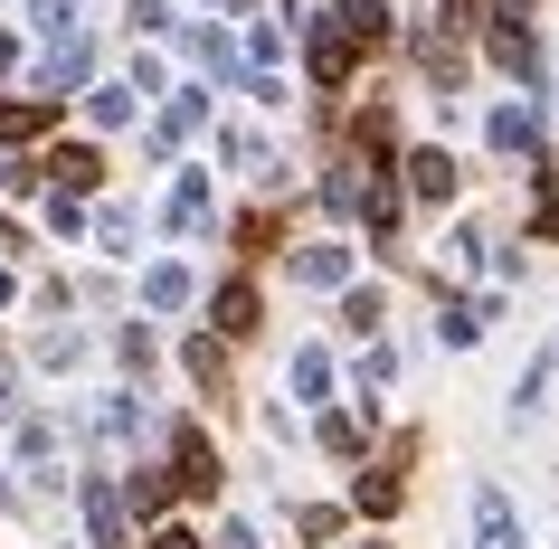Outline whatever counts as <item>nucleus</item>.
I'll use <instances>...</instances> for the list:
<instances>
[{"mask_svg": "<svg viewBox=\"0 0 559 549\" xmlns=\"http://www.w3.org/2000/svg\"><path fill=\"white\" fill-rule=\"evenodd\" d=\"M180 484H190V492H218V455H209V435H190V427H180Z\"/></svg>", "mask_w": 559, "mask_h": 549, "instance_id": "8", "label": "nucleus"}, {"mask_svg": "<svg viewBox=\"0 0 559 549\" xmlns=\"http://www.w3.org/2000/svg\"><path fill=\"white\" fill-rule=\"evenodd\" d=\"M484 133H493V152H531V115H522V105H502Z\"/></svg>", "mask_w": 559, "mask_h": 549, "instance_id": "13", "label": "nucleus"}, {"mask_svg": "<svg viewBox=\"0 0 559 549\" xmlns=\"http://www.w3.org/2000/svg\"><path fill=\"white\" fill-rule=\"evenodd\" d=\"M95 123H133V86H95Z\"/></svg>", "mask_w": 559, "mask_h": 549, "instance_id": "20", "label": "nucleus"}, {"mask_svg": "<svg viewBox=\"0 0 559 549\" xmlns=\"http://www.w3.org/2000/svg\"><path fill=\"white\" fill-rule=\"evenodd\" d=\"M332 29L352 38V48H380V38H389V10H380V0H342V10H332Z\"/></svg>", "mask_w": 559, "mask_h": 549, "instance_id": "3", "label": "nucleus"}, {"mask_svg": "<svg viewBox=\"0 0 559 549\" xmlns=\"http://www.w3.org/2000/svg\"><path fill=\"white\" fill-rule=\"evenodd\" d=\"M408 190L417 200H455V162L445 152H408Z\"/></svg>", "mask_w": 559, "mask_h": 549, "instance_id": "4", "label": "nucleus"}, {"mask_svg": "<svg viewBox=\"0 0 559 549\" xmlns=\"http://www.w3.org/2000/svg\"><path fill=\"white\" fill-rule=\"evenodd\" d=\"M209 218V180L200 171H180V190H171V228H200Z\"/></svg>", "mask_w": 559, "mask_h": 549, "instance_id": "12", "label": "nucleus"}, {"mask_svg": "<svg viewBox=\"0 0 559 549\" xmlns=\"http://www.w3.org/2000/svg\"><path fill=\"white\" fill-rule=\"evenodd\" d=\"M95 237H105V247L123 256V247H133V208H105V218H95Z\"/></svg>", "mask_w": 559, "mask_h": 549, "instance_id": "22", "label": "nucleus"}, {"mask_svg": "<svg viewBox=\"0 0 559 549\" xmlns=\"http://www.w3.org/2000/svg\"><path fill=\"white\" fill-rule=\"evenodd\" d=\"M352 58H360V48L323 20V29H313V76H323V86H342V76H352Z\"/></svg>", "mask_w": 559, "mask_h": 549, "instance_id": "5", "label": "nucleus"}, {"mask_svg": "<svg viewBox=\"0 0 559 549\" xmlns=\"http://www.w3.org/2000/svg\"><path fill=\"white\" fill-rule=\"evenodd\" d=\"M493 58L512 67V76H531V29H502V38H493Z\"/></svg>", "mask_w": 559, "mask_h": 549, "instance_id": "21", "label": "nucleus"}, {"mask_svg": "<svg viewBox=\"0 0 559 549\" xmlns=\"http://www.w3.org/2000/svg\"><path fill=\"white\" fill-rule=\"evenodd\" d=\"M86 521H95V549H123V502H115V484H86Z\"/></svg>", "mask_w": 559, "mask_h": 549, "instance_id": "6", "label": "nucleus"}, {"mask_svg": "<svg viewBox=\"0 0 559 549\" xmlns=\"http://www.w3.org/2000/svg\"><path fill=\"white\" fill-rule=\"evenodd\" d=\"M474 549H522V521H512V502L493 484L474 492Z\"/></svg>", "mask_w": 559, "mask_h": 549, "instance_id": "2", "label": "nucleus"}, {"mask_svg": "<svg viewBox=\"0 0 559 549\" xmlns=\"http://www.w3.org/2000/svg\"><path fill=\"white\" fill-rule=\"evenodd\" d=\"M29 20H38L48 38H76V0H29Z\"/></svg>", "mask_w": 559, "mask_h": 549, "instance_id": "16", "label": "nucleus"}, {"mask_svg": "<svg viewBox=\"0 0 559 549\" xmlns=\"http://www.w3.org/2000/svg\"><path fill=\"white\" fill-rule=\"evenodd\" d=\"M295 275H304V285H342V275H352V247H304Z\"/></svg>", "mask_w": 559, "mask_h": 549, "instance_id": "9", "label": "nucleus"}, {"mask_svg": "<svg viewBox=\"0 0 559 549\" xmlns=\"http://www.w3.org/2000/svg\"><path fill=\"white\" fill-rule=\"evenodd\" d=\"M86 67H95L86 38H58V48H48V67H38V105H48V95H67V86H86Z\"/></svg>", "mask_w": 559, "mask_h": 549, "instance_id": "1", "label": "nucleus"}, {"mask_svg": "<svg viewBox=\"0 0 559 549\" xmlns=\"http://www.w3.org/2000/svg\"><path fill=\"white\" fill-rule=\"evenodd\" d=\"M143 303H152V313H180V303H190V265H152V275H143Z\"/></svg>", "mask_w": 559, "mask_h": 549, "instance_id": "7", "label": "nucleus"}, {"mask_svg": "<svg viewBox=\"0 0 559 549\" xmlns=\"http://www.w3.org/2000/svg\"><path fill=\"white\" fill-rule=\"evenodd\" d=\"M218 332H257V294H247V285L218 294Z\"/></svg>", "mask_w": 559, "mask_h": 549, "instance_id": "14", "label": "nucleus"}, {"mask_svg": "<svg viewBox=\"0 0 559 549\" xmlns=\"http://www.w3.org/2000/svg\"><path fill=\"white\" fill-rule=\"evenodd\" d=\"M0 180H10V152H0Z\"/></svg>", "mask_w": 559, "mask_h": 549, "instance_id": "25", "label": "nucleus"}, {"mask_svg": "<svg viewBox=\"0 0 559 549\" xmlns=\"http://www.w3.org/2000/svg\"><path fill=\"white\" fill-rule=\"evenodd\" d=\"M48 171H58V200H76V190H95V152H86V143H67Z\"/></svg>", "mask_w": 559, "mask_h": 549, "instance_id": "10", "label": "nucleus"}, {"mask_svg": "<svg viewBox=\"0 0 559 549\" xmlns=\"http://www.w3.org/2000/svg\"><path fill=\"white\" fill-rule=\"evenodd\" d=\"M38 123H48V105H0V143H29Z\"/></svg>", "mask_w": 559, "mask_h": 549, "instance_id": "15", "label": "nucleus"}, {"mask_svg": "<svg viewBox=\"0 0 559 549\" xmlns=\"http://www.w3.org/2000/svg\"><path fill=\"white\" fill-rule=\"evenodd\" d=\"M295 389H304V398H323V389H332V360H323V350H295Z\"/></svg>", "mask_w": 559, "mask_h": 549, "instance_id": "17", "label": "nucleus"}, {"mask_svg": "<svg viewBox=\"0 0 559 549\" xmlns=\"http://www.w3.org/2000/svg\"><path fill=\"white\" fill-rule=\"evenodd\" d=\"M190 58L218 67V76H237V58H228V38H218V29H190Z\"/></svg>", "mask_w": 559, "mask_h": 549, "instance_id": "18", "label": "nucleus"}, {"mask_svg": "<svg viewBox=\"0 0 559 549\" xmlns=\"http://www.w3.org/2000/svg\"><path fill=\"white\" fill-rule=\"evenodd\" d=\"M152 549H200V540H190V530H162V540H152Z\"/></svg>", "mask_w": 559, "mask_h": 549, "instance_id": "24", "label": "nucleus"}, {"mask_svg": "<svg viewBox=\"0 0 559 549\" xmlns=\"http://www.w3.org/2000/svg\"><path fill=\"white\" fill-rule=\"evenodd\" d=\"M360 512L389 521V512H399V484H389V474H360Z\"/></svg>", "mask_w": 559, "mask_h": 549, "instance_id": "19", "label": "nucleus"}, {"mask_svg": "<svg viewBox=\"0 0 559 549\" xmlns=\"http://www.w3.org/2000/svg\"><path fill=\"white\" fill-rule=\"evenodd\" d=\"M209 123V95H171V115H162V143H190Z\"/></svg>", "mask_w": 559, "mask_h": 549, "instance_id": "11", "label": "nucleus"}, {"mask_svg": "<svg viewBox=\"0 0 559 549\" xmlns=\"http://www.w3.org/2000/svg\"><path fill=\"white\" fill-rule=\"evenodd\" d=\"M76 350H86V332H48V342H38V360H48V370H67Z\"/></svg>", "mask_w": 559, "mask_h": 549, "instance_id": "23", "label": "nucleus"}]
</instances>
